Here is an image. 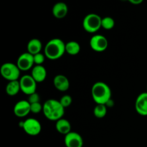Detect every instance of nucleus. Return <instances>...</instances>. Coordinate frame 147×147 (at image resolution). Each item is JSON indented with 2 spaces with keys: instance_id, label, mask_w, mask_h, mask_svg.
I'll use <instances>...</instances> for the list:
<instances>
[{
  "instance_id": "13",
  "label": "nucleus",
  "mask_w": 147,
  "mask_h": 147,
  "mask_svg": "<svg viewBox=\"0 0 147 147\" xmlns=\"http://www.w3.org/2000/svg\"><path fill=\"white\" fill-rule=\"evenodd\" d=\"M53 85L59 91L65 92L70 88V81L65 76L58 74L55 76L53 79Z\"/></svg>"
},
{
  "instance_id": "18",
  "label": "nucleus",
  "mask_w": 147,
  "mask_h": 147,
  "mask_svg": "<svg viewBox=\"0 0 147 147\" xmlns=\"http://www.w3.org/2000/svg\"><path fill=\"white\" fill-rule=\"evenodd\" d=\"M21 90L20 81L18 80H13L9 81L6 86L5 91L7 94L9 96H14L18 94Z\"/></svg>"
},
{
  "instance_id": "24",
  "label": "nucleus",
  "mask_w": 147,
  "mask_h": 147,
  "mask_svg": "<svg viewBox=\"0 0 147 147\" xmlns=\"http://www.w3.org/2000/svg\"><path fill=\"white\" fill-rule=\"evenodd\" d=\"M30 108H31V113H36V114H37V113H39L41 111H42L43 105H42L41 103L39 102V103L30 104Z\"/></svg>"
},
{
  "instance_id": "5",
  "label": "nucleus",
  "mask_w": 147,
  "mask_h": 147,
  "mask_svg": "<svg viewBox=\"0 0 147 147\" xmlns=\"http://www.w3.org/2000/svg\"><path fill=\"white\" fill-rule=\"evenodd\" d=\"M20 72L17 65L12 63H5L0 67V74L8 82L20 80Z\"/></svg>"
},
{
  "instance_id": "21",
  "label": "nucleus",
  "mask_w": 147,
  "mask_h": 147,
  "mask_svg": "<svg viewBox=\"0 0 147 147\" xmlns=\"http://www.w3.org/2000/svg\"><path fill=\"white\" fill-rule=\"evenodd\" d=\"M101 26L106 30H112L115 26V20L111 17H103L102 18Z\"/></svg>"
},
{
  "instance_id": "16",
  "label": "nucleus",
  "mask_w": 147,
  "mask_h": 147,
  "mask_svg": "<svg viewBox=\"0 0 147 147\" xmlns=\"http://www.w3.org/2000/svg\"><path fill=\"white\" fill-rule=\"evenodd\" d=\"M55 129L58 133L63 135H67L71 131V124L70 121L65 119L62 118L55 122Z\"/></svg>"
},
{
  "instance_id": "9",
  "label": "nucleus",
  "mask_w": 147,
  "mask_h": 147,
  "mask_svg": "<svg viewBox=\"0 0 147 147\" xmlns=\"http://www.w3.org/2000/svg\"><path fill=\"white\" fill-rule=\"evenodd\" d=\"M16 64L21 71H28L29 70H32L34 65L33 55L28 52L22 53L18 57Z\"/></svg>"
},
{
  "instance_id": "7",
  "label": "nucleus",
  "mask_w": 147,
  "mask_h": 147,
  "mask_svg": "<svg viewBox=\"0 0 147 147\" xmlns=\"http://www.w3.org/2000/svg\"><path fill=\"white\" fill-rule=\"evenodd\" d=\"M21 88V91L25 95L32 94L37 90V82L32 77L31 75H24L19 80Z\"/></svg>"
},
{
  "instance_id": "2",
  "label": "nucleus",
  "mask_w": 147,
  "mask_h": 147,
  "mask_svg": "<svg viewBox=\"0 0 147 147\" xmlns=\"http://www.w3.org/2000/svg\"><path fill=\"white\" fill-rule=\"evenodd\" d=\"M65 53V43L60 38L51 39L44 47V54L46 58L51 60L60 59Z\"/></svg>"
},
{
  "instance_id": "3",
  "label": "nucleus",
  "mask_w": 147,
  "mask_h": 147,
  "mask_svg": "<svg viewBox=\"0 0 147 147\" xmlns=\"http://www.w3.org/2000/svg\"><path fill=\"white\" fill-rule=\"evenodd\" d=\"M92 98L96 104L106 105L111 99V90L109 85L102 81H98L93 85L91 88Z\"/></svg>"
},
{
  "instance_id": "19",
  "label": "nucleus",
  "mask_w": 147,
  "mask_h": 147,
  "mask_svg": "<svg viewBox=\"0 0 147 147\" xmlns=\"http://www.w3.org/2000/svg\"><path fill=\"white\" fill-rule=\"evenodd\" d=\"M80 51V45L78 42L72 41L65 43V52L70 55H76Z\"/></svg>"
},
{
  "instance_id": "10",
  "label": "nucleus",
  "mask_w": 147,
  "mask_h": 147,
  "mask_svg": "<svg viewBox=\"0 0 147 147\" xmlns=\"http://www.w3.org/2000/svg\"><path fill=\"white\" fill-rule=\"evenodd\" d=\"M64 143L66 147H83V139L80 134L70 131L65 136Z\"/></svg>"
},
{
  "instance_id": "26",
  "label": "nucleus",
  "mask_w": 147,
  "mask_h": 147,
  "mask_svg": "<svg viewBox=\"0 0 147 147\" xmlns=\"http://www.w3.org/2000/svg\"><path fill=\"white\" fill-rule=\"evenodd\" d=\"M128 1H129L131 4H134V5H139L143 2L144 0H128Z\"/></svg>"
},
{
  "instance_id": "4",
  "label": "nucleus",
  "mask_w": 147,
  "mask_h": 147,
  "mask_svg": "<svg viewBox=\"0 0 147 147\" xmlns=\"http://www.w3.org/2000/svg\"><path fill=\"white\" fill-rule=\"evenodd\" d=\"M102 18L97 14L90 13L83 20V27L88 33H96L102 27Z\"/></svg>"
},
{
  "instance_id": "29",
  "label": "nucleus",
  "mask_w": 147,
  "mask_h": 147,
  "mask_svg": "<svg viewBox=\"0 0 147 147\" xmlns=\"http://www.w3.org/2000/svg\"><path fill=\"white\" fill-rule=\"evenodd\" d=\"M146 92H147V86H146Z\"/></svg>"
},
{
  "instance_id": "1",
  "label": "nucleus",
  "mask_w": 147,
  "mask_h": 147,
  "mask_svg": "<svg viewBox=\"0 0 147 147\" xmlns=\"http://www.w3.org/2000/svg\"><path fill=\"white\" fill-rule=\"evenodd\" d=\"M42 113L45 117L52 121L60 120L65 114V108L62 106L60 100L49 99L43 104Z\"/></svg>"
},
{
  "instance_id": "11",
  "label": "nucleus",
  "mask_w": 147,
  "mask_h": 147,
  "mask_svg": "<svg viewBox=\"0 0 147 147\" xmlns=\"http://www.w3.org/2000/svg\"><path fill=\"white\" fill-rule=\"evenodd\" d=\"M14 115L19 118H24L31 113L30 103L27 100H19L14 105L13 109Z\"/></svg>"
},
{
  "instance_id": "6",
  "label": "nucleus",
  "mask_w": 147,
  "mask_h": 147,
  "mask_svg": "<svg viewBox=\"0 0 147 147\" xmlns=\"http://www.w3.org/2000/svg\"><path fill=\"white\" fill-rule=\"evenodd\" d=\"M21 126L27 134L32 136H37L42 131L41 123L34 118L27 119L22 122Z\"/></svg>"
},
{
  "instance_id": "23",
  "label": "nucleus",
  "mask_w": 147,
  "mask_h": 147,
  "mask_svg": "<svg viewBox=\"0 0 147 147\" xmlns=\"http://www.w3.org/2000/svg\"><path fill=\"white\" fill-rule=\"evenodd\" d=\"M33 57H34V63L35 65H42L45 60L46 57L45 54L40 53L33 55Z\"/></svg>"
},
{
  "instance_id": "8",
  "label": "nucleus",
  "mask_w": 147,
  "mask_h": 147,
  "mask_svg": "<svg viewBox=\"0 0 147 147\" xmlns=\"http://www.w3.org/2000/svg\"><path fill=\"white\" fill-rule=\"evenodd\" d=\"M89 45L93 51L103 53L108 48L109 41L107 38L102 34H94L90 38Z\"/></svg>"
},
{
  "instance_id": "22",
  "label": "nucleus",
  "mask_w": 147,
  "mask_h": 147,
  "mask_svg": "<svg viewBox=\"0 0 147 147\" xmlns=\"http://www.w3.org/2000/svg\"><path fill=\"white\" fill-rule=\"evenodd\" d=\"M60 102L62 104V106L65 109V108L69 107L72 104L73 102V98L70 95H64L60 99Z\"/></svg>"
},
{
  "instance_id": "14",
  "label": "nucleus",
  "mask_w": 147,
  "mask_h": 147,
  "mask_svg": "<svg viewBox=\"0 0 147 147\" xmlns=\"http://www.w3.org/2000/svg\"><path fill=\"white\" fill-rule=\"evenodd\" d=\"M68 12V7L65 2L59 1L54 4L52 9L53 16L57 19H63L66 17Z\"/></svg>"
},
{
  "instance_id": "20",
  "label": "nucleus",
  "mask_w": 147,
  "mask_h": 147,
  "mask_svg": "<svg viewBox=\"0 0 147 147\" xmlns=\"http://www.w3.org/2000/svg\"><path fill=\"white\" fill-rule=\"evenodd\" d=\"M93 114L98 119H102L107 114V106L104 104H96L93 109Z\"/></svg>"
},
{
  "instance_id": "27",
  "label": "nucleus",
  "mask_w": 147,
  "mask_h": 147,
  "mask_svg": "<svg viewBox=\"0 0 147 147\" xmlns=\"http://www.w3.org/2000/svg\"><path fill=\"white\" fill-rule=\"evenodd\" d=\"M114 105V103H113V100H112V99H111V100H109V101L107 102V103L106 104V106H109V107H112V106Z\"/></svg>"
},
{
  "instance_id": "17",
  "label": "nucleus",
  "mask_w": 147,
  "mask_h": 147,
  "mask_svg": "<svg viewBox=\"0 0 147 147\" xmlns=\"http://www.w3.org/2000/svg\"><path fill=\"white\" fill-rule=\"evenodd\" d=\"M42 49V43L39 39H31L27 43V52H28L32 55L41 53Z\"/></svg>"
},
{
  "instance_id": "28",
  "label": "nucleus",
  "mask_w": 147,
  "mask_h": 147,
  "mask_svg": "<svg viewBox=\"0 0 147 147\" xmlns=\"http://www.w3.org/2000/svg\"><path fill=\"white\" fill-rule=\"evenodd\" d=\"M122 1H128V0H122Z\"/></svg>"
},
{
  "instance_id": "12",
  "label": "nucleus",
  "mask_w": 147,
  "mask_h": 147,
  "mask_svg": "<svg viewBox=\"0 0 147 147\" xmlns=\"http://www.w3.org/2000/svg\"><path fill=\"white\" fill-rule=\"evenodd\" d=\"M135 110L138 114L147 116V92L140 93L135 101Z\"/></svg>"
},
{
  "instance_id": "25",
  "label": "nucleus",
  "mask_w": 147,
  "mask_h": 147,
  "mask_svg": "<svg viewBox=\"0 0 147 147\" xmlns=\"http://www.w3.org/2000/svg\"><path fill=\"white\" fill-rule=\"evenodd\" d=\"M27 100H28V102L30 103V104H32V103H39L40 100V96L37 92H35V93L29 95Z\"/></svg>"
},
{
  "instance_id": "15",
  "label": "nucleus",
  "mask_w": 147,
  "mask_h": 147,
  "mask_svg": "<svg viewBox=\"0 0 147 147\" xmlns=\"http://www.w3.org/2000/svg\"><path fill=\"white\" fill-rule=\"evenodd\" d=\"M47 75V70L43 65H34L32 69L31 76L37 83L45 81Z\"/></svg>"
}]
</instances>
